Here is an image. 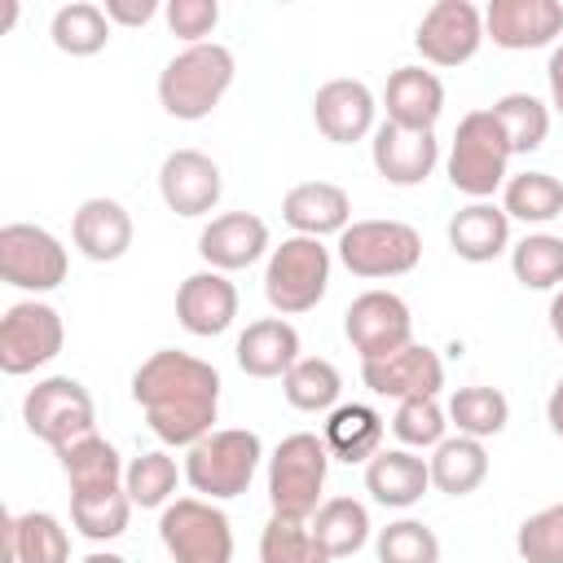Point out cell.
<instances>
[{
    "label": "cell",
    "mask_w": 563,
    "mask_h": 563,
    "mask_svg": "<svg viewBox=\"0 0 563 563\" xmlns=\"http://www.w3.org/2000/svg\"><path fill=\"white\" fill-rule=\"evenodd\" d=\"M132 400L145 409V422L163 444L194 449L202 435H211L220 409V374L202 356L163 347L136 365Z\"/></svg>",
    "instance_id": "obj_1"
},
{
    "label": "cell",
    "mask_w": 563,
    "mask_h": 563,
    "mask_svg": "<svg viewBox=\"0 0 563 563\" xmlns=\"http://www.w3.org/2000/svg\"><path fill=\"white\" fill-rule=\"evenodd\" d=\"M233 75H238V62H233V53L224 44H216V40L189 44V48H180L163 66V75H158V106L172 119H180V123H198L233 88Z\"/></svg>",
    "instance_id": "obj_2"
},
{
    "label": "cell",
    "mask_w": 563,
    "mask_h": 563,
    "mask_svg": "<svg viewBox=\"0 0 563 563\" xmlns=\"http://www.w3.org/2000/svg\"><path fill=\"white\" fill-rule=\"evenodd\" d=\"M510 158H515L510 141L493 119V110H471L457 119V132L449 145V185L471 202H488L506 185Z\"/></svg>",
    "instance_id": "obj_3"
},
{
    "label": "cell",
    "mask_w": 563,
    "mask_h": 563,
    "mask_svg": "<svg viewBox=\"0 0 563 563\" xmlns=\"http://www.w3.org/2000/svg\"><path fill=\"white\" fill-rule=\"evenodd\" d=\"M260 457H264V444L255 431L246 427H220L211 435H202L189 457H185V479L198 497L207 501H229V497H242L260 471Z\"/></svg>",
    "instance_id": "obj_4"
},
{
    "label": "cell",
    "mask_w": 563,
    "mask_h": 563,
    "mask_svg": "<svg viewBox=\"0 0 563 563\" xmlns=\"http://www.w3.org/2000/svg\"><path fill=\"white\" fill-rule=\"evenodd\" d=\"M330 286V246L321 238H286L268 251L264 264V299L277 317H299L325 299Z\"/></svg>",
    "instance_id": "obj_5"
},
{
    "label": "cell",
    "mask_w": 563,
    "mask_h": 563,
    "mask_svg": "<svg viewBox=\"0 0 563 563\" xmlns=\"http://www.w3.org/2000/svg\"><path fill=\"white\" fill-rule=\"evenodd\" d=\"M325 471H330V449H325L321 435H312V431L286 435L268 457V506H273V515L312 519L317 506H321Z\"/></svg>",
    "instance_id": "obj_6"
},
{
    "label": "cell",
    "mask_w": 563,
    "mask_h": 563,
    "mask_svg": "<svg viewBox=\"0 0 563 563\" xmlns=\"http://www.w3.org/2000/svg\"><path fill=\"white\" fill-rule=\"evenodd\" d=\"M422 260V238L405 220H352L339 233V264L352 277H405Z\"/></svg>",
    "instance_id": "obj_7"
},
{
    "label": "cell",
    "mask_w": 563,
    "mask_h": 563,
    "mask_svg": "<svg viewBox=\"0 0 563 563\" xmlns=\"http://www.w3.org/2000/svg\"><path fill=\"white\" fill-rule=\"evenodd\" d=\"M158 541L172 563H233L229 515L207 497H176L158 515Z\"/></svg>",
    "instance_id": "obj_8"
},
{
    "label": "cell",
    "mask_w": 563,
    "mask_h": 563,
    "mask_svg": "<svg viewBox=\"0 0 563 563\" xmlns=\"http://www.w3.org/2000/svg\"><path fill=\"white\" fill-rule=\"evenodd\" d=\"M22 422L35 440H44L48 449H62V444L97 431V409L79 378L53 374V378H40L22 396Z\"/></svg>",
    "instance_id": "obj_9"
},
{
    "label": "cell",
    "mask_w": 563,
    "mask_h": 563,
    "mask_svg": "<svg viewBox=\"0 0 563 563\" xmlns=\"http://www.w3.org/2000/svg\"><path fill=\"white\" fill-rule=\"evenodd\" d=\"M66 246L40 229V224H26V220H13L0 229V277L26 295H44V290H57L66 282Z\"/></svg>",
    "instance_id": "obj_10"
},
{
    "label": "cell",
    "mask_w": 563,
    "mask_h": 563,
    "mask_svg": "<svg viewBox=\"0 0 563 563\" xmlns=\"http://www.w3.org/2000/svg\"><path fill=\"white\" fill-rule=\"evenodd\" d=\"M66 343L62 312L40 299H22L0 317V369L9 378H22L40 365H48Z\"/></svg>",
    "instance_id": "obj_11"
},
{
    "label": "cell",
    "mask_w": 563,
    "mask_h": 563,
    "mask_svg": "<svg viewBox=\"0 0 563 563\" xmlns=\"http://www.w3.org/2000/svg\"><path fill=\"white\" fill-rule=\"evenodd\" d=\"M343 334L361 352V361H383L413 343L409 303L396 290H365L343 312Z\"/></svg>",
    "instance_id": "obj_12"
},
{
    "label": "cell",
    "mask_w": 563,
    "mask_h": 563,
    "mask_svg": "<svg viewBox=\"0 0 563 563\" xmlns=\"http://www.w3.org/2000/svg\"><path fill=\"white\" fill-rule=\"evenodd\" d=\"M479 44H484V13L471 0H435L413 31V48L431 66H466L479 53Z\"/></svg>",
    "instance_id": "obj_13"
},
{
    "label": "cell",
    "mask_w": 563,
    "mask_h": 563,
    "mask_svg": "<svg viewBox=\"0 0 563 563\" xmlns=\"http://www.w3.org/2000/svg\"><path fill=\"white\" fill-rule=\"evenodd\" d=\"M361 383L383 400H413V396H440L444 387V361L427 343H409L383 361H361Z\"/></svg>",
    "instance_id": "obj_14"
},
{
    "label": "cell",
    "mask_w": 563,
    "mask_h": 563,
    "mask_svg": "<svg viewBox=\"0 0 563 563\" xmlns=\"http://www.w3.org/2000/svg\"><path fill=\"white\" fill-rule=\"evenodd\" d=\"M563 35V4L559 0H493L484 9V40L506 53L545 48Z\"/></svg>",
    "instance_id": "obj_15"
},
{
    "label": "cell",
    "mask_w": 563,
    "mask_h": 563,
    "mask_svg": "<svg viewBox=\"0 0 563 563\" xmlns=\"http://www.w3.org/2000/svg\"><path fill=\"white\" fill-rule=\"evenodd\" d=\"M158 194L167 202V211L176 216H207L216 211L220 194H224V180H220V167L211 154L202 150H172L158 167Z\"/></svg>",
    "instance_id": "obj_16"
},
{
    "label": "cell",
    "mask_w": 563,
    "mask_h": 563,
    "mask_svg": "<svg viewBox=\"0 0 563 563\" xmlns=\"http://www.w3.org/2000/svg\"><path fill=\"white\" fill-rule=\"evenodd\" d=\"M369 158H374V172L387 180V185H422L435 163H440V141L435 132H409V128H396V123H378L374 128V141H369Z\"/></svg>",
    "instance_id": "obj_17"
},
{
    "label": "cell",
    "mask_w": 563,
    "mask_h": 563,
    "mask_svg": "<svg viewBox=\"0 0 563 563\" xmlns=\"http://www.w3.org/2000/svg\"><path fill=\"white\" fill-rule=\"evenodd\" d=\"M238 317V286L216 273V268H202V273H189L176 290V321L198 334V339H216L233 325Z\"/></svg>",
    "instance_id": "obj_18"
},
{
    "label": "cell",
    "mask_w": 563,
    "mask_h": 563,
    "mask_svg": "<svg viewBox=\"0 0 563 563\" xmlns=\"http://www.w3.org/2000/svg\"><path fill=\"white\" fill-rule=\"evenodd\" d=\"M383 110L387 123L409 128V132H435L444 114V84L427 66H396L383 88Z\"/></svg>",
    "instance_id": "obj_19"
},
{
    "label": "cell",
    "mask_w": 563,
    "mask_h": 563,
    "mask_svg": "<svg viewBox=\"0 0 563 563\" xmlns=\"http://www.w3.org/2000/svg\"><path fill=\"white\" fill-rule=\"evenodd\" d=\"M374 110H378V101L361 79H330L312 97L317 132L334 145H352L361 136H369L374 132Z\"/></svg>",
    "instance_id": "obj_20"
},
{
    "label": "cell",
    "mask_w": 563,
    "mask_h": 563,
    "mask_svg": "<svg viewBox=\"0 0 563 563\" xmlns=\"http://www.w3.org/2000/svg\"><path fill=\"white\" fill-rule=\"evenodd\" d=\"M268 251V224L255 211H224L198 233V255L216 273L251 268Z\"/></svg>",
    "instance_id": "obj_21"
},
{
    "label": "cell",
    "mask_w": 563,
    "mask_h": 563,
    "mask_svg": "<svg viewBox=\"0 0 563 563\" xmlns=\"http://www.w3.org/2000/svg\"><path fill=\"white\" fill-rule=\"evenodd\" d=\"M282 216L299 238H330L352 224V198L334 180H303V185L286 189Z\"/></svg>",
    "instance_id": "obj_22"
},
{
    "label": "cell",
    "mask_w": 563,
    "mask_h": 563,
    "mask_svg": "<svg viewBox=\"0 0 563 563\" xmlns=\"http://www.w3.org/2000/svg\"><path fill=\"white\" fill-rule=\"evenodd\" d=\"M70 238L92 264H114L132 246V216L114 198H84L70 220Z\"/></svg>",
    "instance_id": "obj_23"
},
{
    "label": "cell",
    "mask_w": 563,
    "mask_h": 563,
    "mask_svg": "<svg viewBox=\"0 0 563 563\" xmlns=\"http://www.w3.org/2000/svg\"><path fill=\"white\" fill-rule=\"evenodd\" d=\"M233 356L251 378H286V369L299 361V330L286 317H260L238 334Z\"/></svg>",
    "instance_id": "obj_24"
},
{
    "label": "cell",
    "mask_w": 563,
    "mask_h": 563,
    "mask_svg": "<svg viewBox=\"0 0 563 563\" xmlns=\"http://www.w3.org/2000/svg\"><path fill=\"white\" fill-rule=\"evenodd\" d=\"M431 488V466L413 449H383L365 462V493L378 506L405 510Z\"/></svg>",
    "instance_id": "obj_25"
},
{
    "label": "cell",
    "mask_w": 563,
    "mask_h": 563,
    "mask_svg": "<svg viewBox=\"0 0 563 563\" xmlns=\"http://www.w3.org/2000/svg\"><path fill=\"white\" fill-rule=\"evenodd\" d=\"M449 246L466 264H488L510 246V216L497 202H466L449 220Z\"/></svg>",
    "instance_id": "obj_26"
},
{
    "label": "cell",
    "mask_w": 563,
    "mask_h": 563,
    "mask_svg": "<svg viewBox=\"0 0 563 563\" xmlns=\"http://www.w3.org/2000/svg\"><path fill=\"white\" fill-rule=\"evenodd\" d=\"M53 453H57V462H62V475H66L70 493H106V488H123V471H128V466H123L119 449H114L106 435L88 431V435L62 444V449H53Z\"/></svg>",
    "instance_id": "obj_27"
},
{
    "label": "cell",
    "mask_w": 563,
    "mask_h": 563,
    "mask_svg": "<svg viewBox=\"0 0 563 563\" xmlns=\"http://www.w3.org/2000/svg\"><path fill=\"white\" fill-rule=\"evenodd\" d=\"M4 563H70V532L48 510L4 519Z\"/></svg>",
    "instance_id": "obj_28"
},
{
    "label": "cell",
    "mask_w": 563,
    "mask_h": 563,
    "mask_svg": "<svg viewBox=\"0 0 563 563\" xmlns=\"http://www.w3.org/2000/svg\"><path fill=\"white\" fill-rule=\"evenodd\" d=\"M383 435H387V422H383V413L374 409V405H334L330 409V418H325V431H321V440H325V449H330V457H339V462H369L374 453H383Z\"/></svg>",
    "instance_id": "obj_29"
},
{
    "label": "cell",
    "mask_w": 563,
    "mask_h": 563,
    "mask_svg": "<svg viewBox=\"0 0 563 563\" xmlns=\"http://www.w3.org/2000/svg\"><path fill=\"white\" fill-rule=\"evenodd\" d=\"M427 466H431V488H440L444 497H466L488 479V449L484 440L471 435H444L431 449Z\"/></svg>",
    "instance_id": "obj_30"
},
{
    "label": "cell",
    "mask_w": 563,
    "mask_h": 563,
    "mask_svg": "<svg viewBox=\"0 0 563 563\" xmlns=\"http://www.w3.org/2000/svg\"><path fill=\"white\" fill-rule=\"evenodd\" d=\"M501 211L523 224H550L563 216V180L550 172H519L501 185Z\"/></svg>",
    "instance_id": "obj_31"
},
{
    "label": "cell",
    "mask_w": 563,
    "mask_h": 563,
    "mask_svg": "<svg viewBox=\"0 0 563 563\" xmlns=\"http://www.w3.org/2000/svg\"><path fill=\"white\" fill-rule=\"evenodd\" d=\"M308 523L330 559H347L369 541V510L356 497H325Z\"/></svg>",
    "instance_id": "obj_32"
},
{
    "label": "cell",
    "mask_w": 563,
    "mask_h": 563,
    "mask_svg": "<svg viewBox=\"0 0 563 563\" xmlns=\"http://www.w3.org/2000/svg\"><path fill=\"white\" fill-rule=\"evenodd\" d=\"M48 35L57 44V53H70V57H92L110 44V18L101 4L92 0H75V4H62L48 22Z\"/></svg>",
    "instance_id": "obj_33"
},
{
    "label": "cell",
    "mask_w": 563,
    "mask_h": 563,
    "mask_svg": "<svg viewBox=\"0 0 563 563\" xmlns=\"http://www.w3.org/2000/svg\"><path fill=\"white\" fill-rule=\"evenodd\" d=\"M449 422L457 427V435H471V440H488V435H501L506 422H510V400L497 391V387H457L449 396Z\"/></svg>",
    "instance_id": "obj_34"
},
{
    "label": "cell",
    "mask_w": 563,
    "mask_h": 563,
    "mask_svg": "<svg viewBox=\"0 0 563 563\" xmlns=\"http://www.w3.org/2000/svg\"><path fill=\"white\" fill-rule=\"evenodd\" d=\"M282 391L286 400L299 409V413H321V409H334L339 396H343V374L334 369V361L325 356H299L286 378H282Z\"/></svg>",
    "instance_id": "obj_35"
},
{
    "label": "cell",
    "mask_w": 563,
    "mask_h": 563,
    "mask_svg": "<svg viewBox=\"0 0 563 563\" xmlns=\"http://www.w3.org/2000/svg\"><path fill=\"white\" fill-rule=\"evenodd\" d=\"M488 110L501 123V132L510 141V154H532V150L545 145V136H550V106L541 97H532V92H506Z\"/></svg>",
    "instance_id": "obj_36"
},
{
    "label": "cell",
    "mask_w": 563,
    "mask_h": 563,
    "mask_svg": "<svg viewBox=\"0 0 563 563\" xmlns=\"http://www.w3.org/2000/svg\"><path fill=\"white\" fill-rule=\"evenodd\" d=\"M132 519V497L128 488H106V493H70V523L88 541H114L128 532Z\"/></svg>",
    "instance_id": "obj_37"
},
{
    "label": "cell",
    "mask_w": 563,
    "mask_h": 563,
    "mask_svg": "<svg viewBox=\"0 0 563 563\" xmlns=\"http://www.w3.org/2000/svg\"><path fill=\"white\" fill-rule=\"evenodd\" d=\"M510 273L523 290H559L563 286V238L528 233L510 246Z\"/></svg>",
    "instance_id": "obj_38"
},
{
    "label": "cell",
    "mask_w": 563,
    "mask_h": 563,
    "mask_svg": "<svg viewBox=\"0 0 563 563\" xmlns=\"http://www.w3.org/2000/svg\"><path fill=\"white\" fill-rule=\"evenodd\" d=\"M260 563H334V559L325 554V545L317 541L308 519L268 515V523L260 532Z\"/></svg>",
    "instance_id": "obj_39"
},
{
    "label": "cell",
    "mask_w": 563,
    "mask_h": 563,
    "mask_svg": "<svg viewBox=\"0 0 563 563\" xmlns=\"http://www.w3.org/2000/svg\"><path fill=\"white\" fill-rule=\"evenodd\" d=\"M176 479H180V471H176L172 453H163V449L132 457L128 471H123V488H128L132 506H141V510L172 506L176 501Z\"/></svg>",
    "instance_id": "obj_40"
},
{
    "label": "cell",
    "mask_w": 563,
    "mask_h": 563,
    "mask_svg": "<svg viewBox=\"0 0 563 563\" xmlns=\"http://www.w3.org/2000/svg\"><path fill=\"white\" fill-rule=\"evenodd\" d=\"M378 563H440V537L422 519H396L374 537Z\"/></svg>",
    "instance_id": "obj_41"
},
{
    "label": "cell",
    "mask_w": 563,
    "mask_h": 563,
    "mask_svg": "<svg viewBox=\"0 0 563 563\" xmlns=\"http://www.w3.org/2000/svg\"><path fill=\"white\" fill-rule=\"evenodd\" d=\"M449 413L435 405V396H413L400 400L391 413V435L400 440V449H435L444 440Z\"/></svg>",
    "instance_id": "obj_42"
},
{
    "label": "cell",
    "mask_w": 563,
    "mask_h": 563,
    "mask_svg": "<svg viewBox=\"0 0 563 563\" xmlns=\"http://www.w3.org/2000/svg\"><path fill=\"white\" fill-rule=\"evenodd\" d=\"M515 550L523 563H563V501L528 515L515 532Z\"/></svg>",
    "instance_id": "obj_43"
},
{
    "label": "cell",
    "mask_w": 563,
    "mask_h": 563,
    "mask_svg": "<svg viewBox=\"0 0 563 563\" xmlns=\"http://www.w3.org/2000/svg\"><path fill=\"white\" fill-rule=\"evenodd\" d=\"M163 18H167L172 35H180L185 48H189V44H207V35L220 22V4L216 0H172L163 9Z\"/></svg>",
    "instance_id": "obj_44"
},
{
    "label": "cell",
    "mask_w": 563,
    "mask_h": 563,
    "mask_svg": "<svg viewBox=\"0 0 563 563\" xmlns=\"http://www.w3.org/2000/svg\"><path fill=\"white\" fill-rule=\"evenodd\" d=\"M101 9H106V18H110V26H145V22L158 13L154 0H106Z\"/></svg>",
    "instance_id": "obj_45"
},
{
    "label": "cell",
    "mask_w": 563,
    "mask_h": 563,
    "mask_svg": "<svg viewBox=\"0 0 563 563\" xmlns=\"http://www.w3.org/2000/svg\"><path fill=\"white\" fill-rule=\"evenodd\" d=\"M545 79H550V106L554 114L563 119V44L550 53V66H545Z\"/></svg>",
    "instance_id": "obj_46"
},
{
    "label": "cell",
    "mask_w": 563,
    "mask_h": 563,
    "mask_svg": "<svg viewBox=\"0 0 563 563\" xmlns=\"http://www.w3.org/2000/svg\"><path fill=\"white\" fill-rule=\"evenodd\" d=\"M545 422H550V431L563 440V378L554 383V391H550V400H545Z\"/></svg>",
    "instance_id": "obj_47"
},
{
    "label": "cell",
    "mask_w": 563,
    "mask_h": 563,
    "mask_svg": "<svg viewBox=\"0 0 563 563\" xmlns=\"http://www.w3.org/2000/svg\"><path fill=\"white\" fill-rule=\"evenodd\" d=\"M550 330H554V339L563 343V286H559L554 299H550Z\"/></svg>",
    "instance_id": "obj_48"
},
{
    "label": "cell",
    "mask_w": 563,
    "mask_h": 563,
    "mask_svg": "<svg viewBox=\"0 0 563 563\" xmlns=\"http://www.w3.org/2000/svg\"><path fill=\"white\" fill-rule=\"evenodd\" d=\"M79 563H128L123 554H110V550H97V554H88V559H79Z\"/></svg>",
    "instance_id": "obj_49"
},
{
    "label": "cell",
    "mask_w": 563,
    "mask_h": 563,
    "mask_svg": "<svg viewBox=\"0 0 563 563\" xmlns=\"http://www.w3.org/2000/svg\"><path fill=\"white\" fill-rule=\"evenodd\" d=\"M13 22H18V4H13V0H4V18H0V31H9Z\"/></svg>",
    "instance_id": "obj_50"
}]
</instances>
